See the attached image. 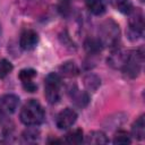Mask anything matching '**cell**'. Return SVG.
<instances>
[{"label": "cell", "mask_w": 145, "mask_h": 145, "mask_svg": "<svg viewBox=\"0 0 145 145\" xmlns=\"http://www.w3.org/2000/svg\"><path fill=\"white\" fill-rule=\"evenodd\" d=\"M19 118L26 126H40L45 119V112L39 101L31 99L22 108Z\"/></svg>", "instance_id": "obj_1"}, {"label": "cell", "mask_w": 145, "mask_h": 145, "mask_svg": "<svg viewBox=\"0 0 145 145\" xmlns=\"http://www.w3.org/2000/svg\"><path fill=\"white\" fill-rule=\"evenodd\" d=\"M99 40L103 46H110L112 49L117 48L120 40L119 25L112 19L104 20L99 27Z\"/></svg>", "instance_id": "obj_2"}, {"label": "cell", "mask_w": 145, "mask_h": 145, "mask_svg": "<svg viewBox=\"0 0 145 145\" xmlns=\"http://www.w3.org/2000/svg\"><path fill=\"white\" fill-rule=\"evenodd\" d=\"M61 77L56 74L51 72L45 77L44 82V96L50 104H56L59 102L61 96Z\"/></svg>", "instance_id": "obj_3"}, {"label": "cell", "mask_w": 145, "mask_h": 145, "mask_svg": "<svg viewBox=\"0 0 145 145\" xmlns=\"http://www.w3.org/2000/svg\"><path fill=\"white\" fill-rule=\"evenodd\" d=\"M128 29L127 35L130 41H137L143 36L144 33V16L140 9L133 8V10L128 14Z\"/></svg>", "instance_id": "obj_4"}, {"label": "cell", "mask_w": 145, "mask_h": 145, "mask_svg": "<svg viewBox=\"0 0 145 145\" xmlns=\"http://www.w3.org/2000/svg\"><path fill=\"white\" fill-rule=\"evenodd\" d=\"M143 61H144V51H143V48H140V49H138L136 51H131V52H129L128 60H127L126 65L123 66V68L121 70L123 71V74L127 77L135 78L140 72Z\"/></svg>", "instance_id": "obj_5"}, {"label": "cell", "mask_w": 145, "mask_h": 145, "mask_svg": "<svg viewBox=\"0 0 145 145\" xmlns=\"http://www.w3.org/2000/svg\"><path fill=\"white\" fill-rule=\"evenodd\" d=\"M77 120V113L75 110L70 108H66L59 112L56 119V126L59 129H68L70 128Z\"/></svg>", "instance_id": "obj_6"}, {"label": "cell", "mask_w": 145, "mask_h": 145, "mask_svg": "<svg viewBox=\"0 0 145 145\" xmlns=\"http://www.w3.org/2000/svg\"><path fill=\"white\" fill-rule=\"evenodd\" d=\"M128 57H129V52L119 48H114L106 61L110 67L114 69H122L128 60Z\"/></svg>", "instance_id": "obj_7"}, {"label": "cell", "mask_w": 145, "mask_h": 145, "mask_svg": "<svg viewBox=\"0 0 145 145\" xmlns=\"http://www.w3.org/2000/svg\"><path fill=\"white\" fill-rule=\"evenodd\" d=\"M19 104V97L15 94H5L0 96V112L3 114L14 113Z\"/></svg>", "instance_id": "obj_8"}, {"label": "cell", "mask_w": 145, "mask_h": 145, "mask_svg": "<svg viewBox=\"0 0 145 145\" xmlns=\"http://www.w3.org/2000/svg\"><path fill=\"white\" fill-rule=\"evenodd\" d=\"M39 43V35L33 29H26L20 34L19 45L25 51H31L36 48Z\"/></svg>", "instance_id": "obj_9"}, {"label": "cell", "mask_w": 145, "mask_h": 145, "mask_svg": "<svg viewBox=\"0 0 145 145\" xmlns=\"http://www.w3.org/2000/svg\"><path fill=\"white\" fill-rule=\"evenodd\" d=\"M70 99H71V102L80 109H84L85 106H87V104L89 102L88 94L84 91H80V89L76 88V87L70 91Z\"/></svg>", "instance_id": "obj_10"}, {"label": "cell", "mask_w": 145, "mask_h": 145, "mask_svg": "<svg viewBox=\"0 0 145 145\" xmlns=\"http://www.w3.org/2000/svg\"><path fill=\"white\" fill-rule=\"evenodd\" d=\"M131 136L137 139L142 140L145 138V120H144V114H142L139 118L135 120V122L131 126Z\"/></svg>", "instance_id": "obj_11"}, {"label": "cell", "mask_w": 145, "mask_h": 145, "mask_svg": "<svg viewBox=\"0 0 145 145\" xmlns=\"http://www.w3.org/2000/svg\"><path fill=\"white\" fill-rule=\"evenodd\" d=\"M85 142L87 144H93V145H102V144H106L109 143V138L106 137V135L101 131V130H94L91 131L87 136Z\"/></svg>", "instance_id": "obj_12"}, {"label": "cell", "mask_w": 145, "mask_h": 145, "mask_svg": "<svg viewBox=\"0 0 145 145\" xmlns=\"http://www.w3.org/2000/svg\"><path fill=\"white\" fill-rule=\"evenodd\" d=\"M59 72L65 77L71 78L79 74V68L74 61H66L59 67Z\"/></svg>", "instance_id": "obj_13"}, {"label": "cell", "mask_w": 145, "mask_h": 145, "mask_svg": "<svg viewBox=\"0 0 145 145\" xmlns=\"http://www.w3.org/2000/svg\"><path fill=\"white\" fill-rule=\"evenodd\" d=\"M85 6L88 11L95 16H101L105 12V5L102 0H86Z\"/></svg>", "instance_id": "obj_14"}, {"label": "cell", "mask_w": 145, "mask_h": 145, "mask_svg": "<svg viewBox=\"0 0 145 145\" xmlns=\"http://www.w3.org/2000/svg\"><path fill=\"white\" fill-rule=\"evenodd\" d=\"M84 48L86 50V52L91 56H94V54H97L101 52L103 45L101 43V41L99 39H94V37H89V39H86L85 42H84Z\"/></svg>", "instance_id": "obj_15"}, {"label": "cell", "mask_w": 145, "mask_h": 145, "mask_svg": "<svg viewBox=\"0 0 145 145\" xmlns=\"http://www.w3.org/2000/svg\"><path fill=\"white\" fill-rule=\"evenodd\" d=\"M40 130L36 128V126H28L27 129H25L22 134V139L24 143H36L40 139Z\"/></svg>", "instance_id": "obj_16"}, {"label": "cell", "mask_w": 145, "mask_h": 145, "mask_svg": "<svg viewBox=\"0 0 145 145\" xmlns=\"http://www.w3.org/2000/svg\"><path fill=\"white\" fill-rule=\"evenodd\" d=\"M84 86L86 87L87 91L95 92L101 86V79L97 75L89 72L84 77Z\"/></svg>", "instance_id": "obj_17"}, {"label": "cell", "mask_w": 145, "mask_h": 145, "mask_svg": "<svg viewBox=\"0 0 145 145\" xmlns=\"http://www.w3.org/2000/svg\"><path fill=\"white\" fill-rule=\"evenodd\" d=\"M65 142L68 144H80L83 142V130L80 128H76L69 131L66 135Z\"/></svg>", "instance_id": "obj_18"}, {"label": "cell", "mask_w": 145, "mask_h": 145, "mask_svg": "<svg viewBox=\"0 0 145 145\" xmlns=\"http://www.w3.org/2000/svg\"><path fill=\"white\" fill-rule=\"evenodd\" d=\"M36 70L32 69V68H25V69H22L18 74V78L20 79L22 84L23 83H26V82H31L34 79V77L36 76Z\"/></svg>", "instance_id": "obj_19"}, {"label": "cell", "mask_w": 145, "mask_h": 145, "mask_svg": "<svg viewBox=\"0 0 145 145\" xmlns=\"http://www.w3.org/2000/svg\"><path fill=\"white\" fill-rule=\"evenodd\" d=\"M131 143V139H130V136L128 135V133L123 131V130H120L116 134L114 138H113V144H122V145H126V144H130Z\"/></svg>", "instance_id": "obj_20"}, {"label": "cell", "mask_w": 145, "mask_h": 145, "mask_svg": "<svg viewBox=\"0 0 145 145\" xmlns=\"http://www.w3.org/2000/svg\"><path fill=\"white\" fill-rule=\"evenodd\" d=\"M14 67L12 63L7 59L0 60V78H5L7 75H9L12 71Z\"/></svg>", "instance_id": "obj_21"}, {"label": "cell", "mask_w": 145, "mask_h": 145, "mask_svg": "<svg viewBox=\"0 0 145 145\" xmlns=\"http://www.w3.org/2000/svg\"><path fill=\"white\" fill-rule=\"evenodd\" d=\"M114 8L122 14H129L134 7H133V3L130 0H119L117 2V5L114 6Z\"/></svg>", "instance_id": "obj_22"}, {"label": "cell", "mask_w": 145, "mask_h": 145, "mask_svg": "<svg viewBox=\"0 0 145 145\" xmlns=\"http://www.w3.org/2000/svg\"><path fill=\"white\" fill-rule=\"evenodd\" d=\"M23 87H24V89H25L26 92H29V93L35 92V91H36V88H37L36 84H35L33 80H31V82H26V83H23Z\"/></svg>", "instance_id": "obj_23"}, {"label": "cell", "mask_w": 145, "mask_h": 145, "mask_svg": "<svg viewBox=\"0 0 145 145\" xmlns=\"http://www.w3.org/2000/svg\"><path fill=\"white\" fill-rule=\"evenodd\" d=\"M118 1H119V0H106V2H109V3H110L111 6H113V7L117 5Z\"/></svg>", "instance_id": "obj_24"}, {"label": "cell", "mask_w": 145, "mask_h": 145, "mask_svg": "<svg viewBox=\"0 0 145 145\" xmlns=\"http://www.w3.org/2000/svg\"><path fill=\"white\" fill-rule=\"evenodd\" d=\"M49 143H61V140H59V139H53V140H49Z\"/></svg>", "instance_id": "obj_25"}]
</instances>
